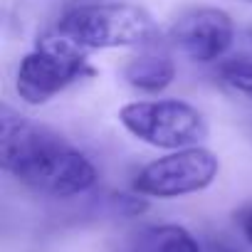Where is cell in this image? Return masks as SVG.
Wrapping results in <instances>:
<instances>
[{
  "label": "cell",
  "instance_id": "cell-1",
  "mask_svg": "<svg viewBox=\"0 0 252 252\" xmlns=\"http://www.w3.org/2000/svg\"><path fill=\"white\" fill-rule=\"evenodd\" d=\"M0 163L18 183L50 198L89 193L99 181L87 154L10 106L0 111Z\"/></svg>",
  "mask_w": 252,
  "mask_h": 252
},
{
  "label": "cell",
  "instance_id": "cell-2",
  "mask_svg": "<svg viewBox=\"0 0 252 252\" xmlns=\"http://www.w3.org/2000/svg\"><path fill=\"white\" fill-rule=\"evenodd\" d=\"M40 40L89 57L96 50L149 47L161 40L154 18L129 3H79L64 10Z\"/></svg>",
  "mask_w": 252,
  "mask_h": 252
},
{
  "label": "cell",
  "instance_id": "cell-3",
  "mask_svg": "<svg viewBox=\"0 0 252 252\" xmlns=\"http://www.w3.org/2000/svg\"><path fill=\"white\" fill-rule=\"evenodd\" d=\"M119 124L136 141L161 151L200 146L208 139L205 116L183 99L129 101L119 109Z\"/></svg>",
  "mask_w": 252,
  "mask_h": 252
},
{
  "label": "cell",
  "instance_id": "cell-4",
  "mask_svg": "<svg viewBox=\"0 0 252 252\" xmlns=\"http://www.w3.org/2000/svg\"><path fill=\"white\" fill-rule=\"evenodd\" d=\"M218 173L220 161L210 149L188 146L146 163L134 178V190L144 198L158 200L186 198L213 186Z\"/></svg>",
  "mask_w": 252,
  "mask_h": 252
},
{
  "label": "cell",
  "instance_id": "cell-5",
  "mask_svg": "<svg viewBox=\"0 0 252 252\" xmlns=\"http://www.w3.org/2000/svg\"><path fill=\"white\" fill-rule=\"evenodd\" d=\"M96 69L79 52L40 40L28 52L15 72V92L30 106H42L72 84L94 77Z\"/></svg>",
  "mask_w": 252,
  "mask_h": 252
},
{
  "label": "cell",
  "instance_id": "cell-6",
  "mask_svg": "<svg viewBox=\"0 0 252 252\" xmlns=\"http://www.w3.org/2000/svg\"><path fill=\"white\" fill-rule=\"evenodd\" d=\"M171 45L190 62H222L235 45V23L220 8H193L173 23Z\"/></svg>",
  "mask_w": 252,
  "mask_h": 252
},
{
  "label": "cell",
  "instance_id": "cell-7",
  "mask_svg": "<svg viewBox=\"0 0 252 252\" xmlns=\"http://www.w3.org/2000/svg\"><path fill=\"white\" fill-rule=\"evenodd\" d=\"M124 79L136 92L161 94L176 79V62L171 52L156 42V45L141 47L139 55H134L124 64Z\"/></svg>",
  "mask_w": 252,
  "mask_h": 252
},
{
  "label": "cell",
  "instance_id": "cell-8",
  "mask_svg": "<svg viewBox=\"0 0 252 252\" xmlns=\"http://www.w3.org/2000/svg\"><path fill=\"white\" fill-rule=\"evenodd\" d=\"M134 252H203V245L183 225H151L136 235Z\"/></svg>",
  "mask_w": 252,
  "mask_h": 252
},
{
  "label": "cell",
  "instance_id": "cell-9",
  "mask_svg": "<svg viewBox=\"0 0 252 252\" xmlns=\"http://www.w3.org/2000/svg\"><path fill=\"white\" fill-rule=\"evenodd\" d=\"M218 79L232 94H240L252 101V60L247 57H230L218 62Z\"/></svg>",
  "mask_w": 252,
  "mask_h": 252
},
{
  "label": "cell",
  "instance_id": "cell-10",
  "mask_svg": "<svg viewBox=\"0 0 252 252\" xmlns=\"http://www.w3.org/2000/svg\"><path fill=\"white\" fill-rule=\"evenodd\" d=\"M203 252H240L232 242H227V240H210L205 247H203Z\"/></svg>",
  "mask_w": 252,
  "mask_h": 252
},
{
  "label": "cell",
  "instance_id": "cell-11",
  "mask_svg": "<svg viewBox=\"0 0 252 252\" xmlns=\"http://www.w3.org/2000/svg\"><path fill=\"white\" fill-rule=\"evenodd\" d=\"M240 227H242V235L252 242V208H247V210L240 215Z\"/></svg>",
  "mask_w": 252,
  "mask_h": 252
},
{
  "label": "cell",
  "instance_id": "cell-12",
  "mask_svg": "<svg viewBox=\"0 0 252 252\" xmlns=\"http://www.w3.org/2000/svg\"><path fill=\"white\" fill-rule=\"evenodd\" d=\"M89 3H99V0H89Z\"/></svg>",
  "mask_w": 252,
  "mask_h": 252
},
{
  "label": "cell",
  "instance_id": "cell-13",
  "mask_svg": "<svg viewBox=\"0 0 252 252\" xmlns=\"http://www.w3.org/2000/svg\"><path fill=\"white\" fill-rule=\"evenodd\" d=\"M245 3H250V5H252V0H245Z\"/></svg>",
  "mask_w": 252,
  "mask_h": 252
}]
</instances>
